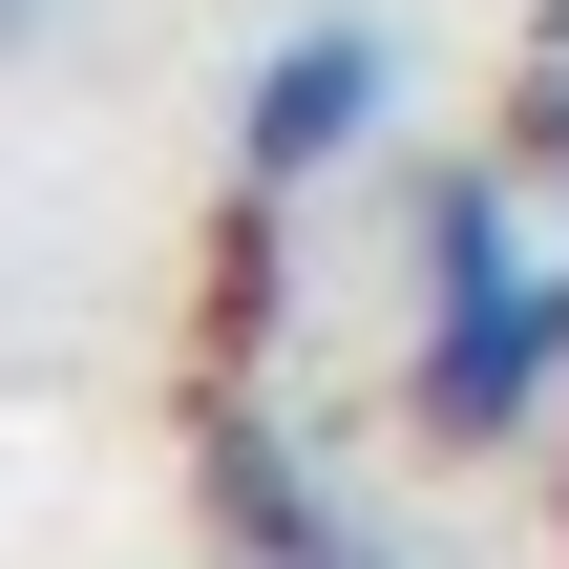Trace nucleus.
Wrapping results in <instances>:
<instances>
[{
  "label": "nucleus",
  "instance_id": "f257e3e1",
  "mask_svg": "<svg viewBox=\"0 0 569 569\" xmlns=\"http://www.w3.org/2000/svg\"><path fill=\"white\" fill-rule=\"evenodd\" d=\"M401 401H422V443L569 422V253H549V190L486 148L401 190Z\"/></svg>",
  "mask_w": 569,
  "mask_h": 569
},
{
  "label": "nucleus",
  "instance_id": "f03ea898",
  "mask_svg": "<svg viewBox=\"0 0 569 569\" xmlns=\"http://www.w3.org/2000/svg\"><path fill=\"white\" fill-rule=\"evenodd\" d=\"M190 507H211L232 569H422V528H401L317 422H274V401H211V422H190Z\"/></svg>",
  "mask_w": 569,
  "mask_h": 569
},
{
  "label": "nucleus",
  "instance_id": "7ed1b4c3",
  "mask_svg": "<svg viewBox=\"0 0 569 569\" xmlns=\"http://www.w3.org/2000/svg\"><path fill=\"white\" fill-rule=\"evenodd\" d=\"M380 127H401V42H380V21H274L253 84H232V190L296 211V190H338Z\"/></svg>",
  "mask_w": 569,
  "mask_h": 569
},
{
  "label": "nucleus",
  "instance_id": "20e7f679",
  "mask_svg": "<svg viewBox=\"0 0 569 569\" xmlns=\"http://www.w3.org/2000/svg\"><path fill=\"white\" fill-rule=\"evenodd\" d=\"M528 190H549V253H569V42L528 63Z\"/></svg>",
  "mask_w": 569,
  "mask_h": 569
},
{
  "label": "nucleus",
  "instance_id": "39448f33",
  "mask_svg": "<svg viewBox=\"0 0 569 569\" xmlns=\"http://www.w3.org/2000/svg\"><path fill=\"white\" fill-rule=\"evenodd\" d=\"M42 21H63V0H0V63H21V42H42Z\"/></svg>",
  "mask_w": 569,
  "mask_h": 569
},
{
  "label": "nucleus",
  "instance_id": "423d86ee",
  "mask_svg": "<svg viewBox=\"0 0 569 569\" xmlns=\"http://www.w3.org/2000/svg\"><path fill=\"white\" fill-rule=\"evenodd\" d=\"M549 528H569V422H549Z\"/></svg>",
  "mask_w": 569,
  "mask_h": 569
}]
</instances>
